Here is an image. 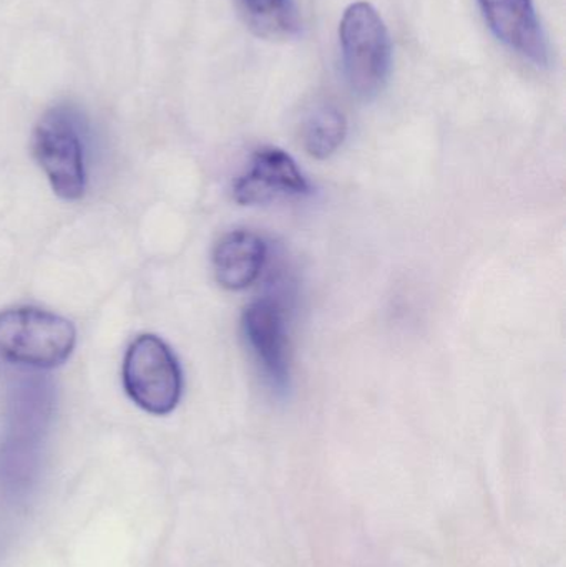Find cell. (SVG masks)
<instances>
[{
	"instance_id": "6da1fadb",
	"label": "cell",
	"mask_w": 566,
	"mask_h": 567,
	"mask_svg": "<svg viewBox=\"0 0 566 567\" xmlns=\"http://www.w3.org/2000/svg\"><path fill=\"white\" fill-rule=\"evenodd\" d=\"M339 42L349 89L359 99L378 96L392 69L391 35L378 10L369 2L351 3L339 25Z\"/></svg>"
},
{
	"instance_id": "7a4b0ae2",
	"label": "cell",
	"mask_w": 566,
	"mask_h": 567,
	"mask_svg": "<svg viewBox=\"0 0 566 567\" xmlns=\"http://www.w3.org/2000/svg\"><path fill=\"white\" fill-rule=\"evenodd\" d=\"M76 330L65 317L39 307L0 312V360L32 369L62 365L75 349Z\"/></svg>"
},
{
	"instance_id": "3957f363",
	"label": "cell",
	"mask_w": 566,
	"mask_h": 567,
	"mask_svg": "<svg viewBox=\"0 0 566 567\" xmlns=\"http://www.w3.org/2000/svg\"><path fill=\"white\" fill-rule=\"evenodd\" d=\"M123 386L130 399L152 415H168L182 399L178 359L159 337H136L123 359Z\"/></svg>"
},
{
	"instance_id": "277c9868",
	"label": "cell",
	"mask_w": 566,
	"mask_h": 567,
	"mask_svg": "<svg viewBox=\"0 0 566 567\" xmlns=\"http://www.w3.org/2000/svg\"><path fill=\"white\" fill-rule=\"evenodd\" d=\"M32 153L56 196L76 202L85 195L83 142L69 109L55 106L39 120L32 133Z\"/></svg>"
},
{
	"instance_id": "5b68a950",
	"label": "cell",
	"mask_w": 566,
	"mask_h": 567,
	"mask_svg": "<svg viewBox=\"0 0 566 567\" xmlns=\"http://www.w3.org/2000/svg\"><path fill=\"white\" fill-rule=\"evenodd\" d=\"M291 320L285 300L265 296L243 312L241 330L259 372L276 392H286L291 380Z\"/></svg>"
},
{
	"instance_id": "8992f818",
	"label": "cell",
	"mask_w": 566,
	"mask_h": 567,
	"mask_svg": "<svg viewBox=\"0 0 566 567\" xmlns=\"http://www.w3.org/2000/svg\"><path fill=\"white\" fill-rule=\"evenodd\" d=\"M311 186L291 155L275 146L253 153L245 172L233 185V198L241 206H261L279 199L301 198Z\"/></svg>"
},
{
	"instance_id": "52a82bcc",
	"label": "cell",
	"mask_w": 566,
	"mask_h": 567,
	"mask_svg": "<svg viewBox=\"0 0 566 567\" xmlns=\"http://www.w3.org/2000/svg\"><path fill=\"white\" fill-rule=\"evenodd\" d=\"M478 6L501 42L534 65L547 66V37L534 0H478Z\"/></svg>"
},
{
	"instance_id": "ba28073f",
	"label": "cell",
	"mask_w": 566,
	"mask_h": 567,
	"mask_svg": "<svg viewBox=\"0 0 566 567\" xmlns=\"http://www.w3.org/2000/svg\"><path fill=\"white\" fill-rule=\"evenodd\" d=\"M268 259V245L258 233L235 229L226 233L213 251L216 282L228 290H243L255 284Z\"/></svg>"
},
{
	"instance_id": "9c48e42d",
	"label": "cell",
	"mask_w": 566,
	"mask_h": 567,
	"mask_svg": "<svg viewBox=\"0 0 566 567\" xmlns=\"http://www.w3.org/2000/svg\"><path fill=\"white\" fill-rule=\"evenodd\" d=\"M348 135V122L338 106L322 103L316 106L302 125V143L312 158L326 159L335 155Z\"/></svg>"
},
{
	"instance_id": "30bf717a",
	"label": "cell",
	"mask_w": 566,
	"mask_h": 567,
	"mask_svg": "<svg viewBox=\"0 0 566 567\" xmlns=\"http://www.w3.org/2000/svg\"><path fill=\"white\" fill-rule=\"evenodd\" d=\"M248 22L259 35L268 39H285L296 33L299 27L292 0H239Z\"/></svg>"
}]
</instances>
